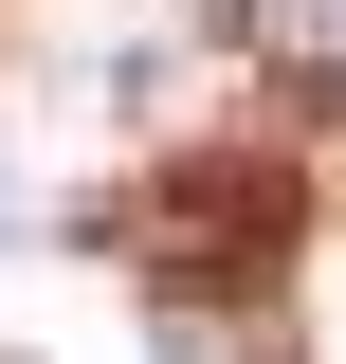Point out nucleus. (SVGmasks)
Listing matches in <instances>:
<instances>
[{"instance_id": "obj_1", "label": "nucleus", "mask_w": 346, "mask_h": 364, "mask_svg": "<svg viewBox=\"0 0 346 364\" xmlns=\"http://www.w3.org/2000/svg\"><path fill=\"white\" fill-rule=\"evenodd\" d=\"M237 37H256L292 91H328V109H346V0H237Z\"/></svg>"}]
</instances>
